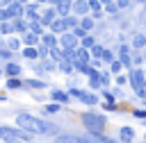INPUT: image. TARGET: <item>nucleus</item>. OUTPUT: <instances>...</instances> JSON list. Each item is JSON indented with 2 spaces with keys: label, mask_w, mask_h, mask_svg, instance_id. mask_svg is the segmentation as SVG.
<instances>
[{
  "label": "nucleus",
  "mask_w": 146,
  "mask_h": 143,
  "mask_svg": "<svg viewBox=\"0 0 146 143\" xmlns=\"http://www.w3.org/2000/svg\"><path fill=\"white\" fill-rule=\"evenodd\" d=\"M16 125L21 129H25L30 134H39V136H48V134H55L57 132V125H52V123H48L43 118H36L32 113H25V111L16 116Z\"/></svg>",
  "instance_id": "f257e3e1"
},
{
  "label": "nucleus",
  "mask_w": 146,
  "mask_h": 143,
  "mask_svg": "<svg viewBox=\"0 0 146 143\" xmlns=\"http://www.w3.org/2000/svg\"><path fill=\"white\" fill-rule=\"evenodd\" d=\"M80 120H82V125H84V129L87 132H94V134H103L105 132V116H100V113H94V111H84L82 116H80Z\"/></svg>",
  "instance_id": "f03ea898"
},
{
  "label": "nucleus",
  "mask_w": 146,
  "mask_h": 143,
  "mask_svg": "<svg viewBox=\"0 0 146 143\" xmlns=\"http://www.w3.org/2000/svg\"><path fill=\"white\" fill-rule=\"evenodd\" d=\"M0 138L7 141V143H18V141H30L32 134L21 129L18 125L16 127H9V125H0Z\"/></svg>",
  "instance_id": "7ed1b4c3"
},
{
  "label": "nucleus",
  "mask_w": 146,
  "mask_h": 143,
  "mask_svg": "<svg viewBox=\"0 0 146 143\" xmlns=\"http://www.w3.org/2000/svg\"><path fill=\"white\" fill-rule=\"evenodd\" d=\"M128 75H130V84H132L135 93H137L139 98H146V70H141V68L137 66V68H132Z\"/></svg>",
  "instance_id": "20e7f679"
},
{
  "label": "nucleus",
  "mask_w": 146,
  "mask_h": 143,
  "mask_svg": "<svg viewBox=\"0 0 146 143\" xmlns=\"http://www.w3.org/2000/svg\"><path fill=\"white\" fill-rule=\"evenodd\" d=\"M59 45H62L64 50H75V48H80V39L68 30V32L59 34Z\"/></svg>",
  "instance_id": "39448f33"
},
{
  "label": "nucleus",
  "mask_w": 146,
  "mask_h": 143,
  "mask_svg": "<svg viewBox=\"0 0 146 143\" xmlns=\"http://www.w3.org/2000/svg\"><path fill=\"white\" fill-rule=\"evenodd\" d=\"M23 18H27V20H41V5L39 2H27L25 5V16Z\"/></svg>",
  "instance_id": "423d86ee"
},
{
  "label": "nucleus",
  "mask_w": 146,
  "mask_h": 143,
  "mask_svg": "<svg viewBox=\"0 0 146 143\" xmlns=\"http://www.w3.org/2000/svg\"><path fill=\"white\" fill-rule=\"evenodd\" d=\"M57 18H59V14H57V7H55V5H48L46 9H41V23H43L46 27H50V23L57 20Z\"/></svg>",
  "instance_id": "0eeeda50"
},
{
  "label": "nucleus",
  "mask_w": 146,
  "mask_h": 143,
  "mask_svg": "<svg viewBox=\"0 0 146 143\" xmlns=\"http://www.w3.org/2000/svg\"><path fill=\"white\" fill-rule=\"evenodd\" d=\"M48 32H52V34H64V32H68V25H66V20H64V16H59L57 20H52L50 23V27H48Z\"/></svg>",
  "instance_id": "6e6552de"
},
{
  "label": "nucleus",
  "mask_w": 146,
  "mask_h": 143,
  "mask_svg": "<svg viewBox=\"0 0 146 143\" xmlns=\"http://www.w3.org/2000/svg\"><path fill=\"white\" fill-rule=\"evenodd\" d=\"M119 59H121V64L128 68V70H132L130 66H132V57H130V48L125 45V43H121V48H119Z\"/></svg>",
  "instance_id": "1a4fd4ad"
},
{
  "label": "nucleus",
  "mask_w": 146,
  "mask_h": 143,
  "mask_svg": "<svg viewBox=\"0 0 146 143\" xmlns=\"http://www.w3.org/2000/svg\"><path fill=\"white\" fill-rule=\"evenodd\" d=\"M89 11H91L89 0H73V14L75 16H87Z\"/></svg>",
  "instance_id": "9d476101"
},
{
  "label": "nucleus",
  "mask_w": 146,
  "mask_h": 143,
  "mask_svg": "<svg viewBox=\"0 0 146 143\" xmlns=\"http://www.w3.org/2000/svg\"><path fill=\"white\" fill-rule=\"evenodd\" d=\"M7 11H9L11 20H14V18H23V16H25V5H21V2H16V0H14V2L7 7Z\"/></svg>",
  "instance_id": "9b49d317"
},
{
  "label": "nucleus",
  "mask_w": 146,
  "mask_h": 143,
  "mask_svg": "<svg viewBox=\"0 0 146 143\" xmlns=\"http://www.w3.org/2000/svg\"><path fill=\"white\" fill-rule=\"evenodd\" d=\"M55 143H91L87 136H73V134H64V136H57Z\"/></svg>",
  "instance_id": "f8f14e48"
},
{
  "label": "nucleus",
  "mask_w": 146,
  "mask_h": 143,
  "mask_svg": "<svg viewBox=\"0 0 146 143\" xmlns=\"http://www.w3.org/2000/svg\"><path fill=\"white\" fill-rule=\"evenodd\" d=\"M23 68L16 64V61H7L5 64V77H21Z\"/></svg>",
  "instance_id": "ddd939ff"
},
{
  "label": "nucleus",
  "mask_w": 146,
  "mask_h": 143,
  "mask_svg": "<svg viewBox=\"0 0 146 143\" xmlns=\"http://www.w3.org/2000/svg\"><path fill=\"white\" fill-rule=\"evenodd\" d=\"M21 39H23V45H32V48H36V45L41 43V36L34 34V32H25Z\"/></svg>",
  "instance_id": "4468645a"
},
{
  "label": "nucleus",
  "mask_w": 146,
  "mask_h": 143,
  "mask_svg": "<svg viewBox=\"0 0 146 143\" xmlns=\"http://www.w3.org/2000/svg\"><path fill=\"white\" fill-rule=\"evenodd\" d=\"M87 75H89V86H91V89L100 86V75H103V73H98V70H96V66H89Z\"/></svg>",
  "instance_id": "2eb2a0df"
},
{
  "label": "nucleus",
  "mask_w": 146,
  "mask_h": 143,
  "mask_svg": "<svg viewBox=\"0 0 146 143\" xmlns=\"http://www.w3.org/2000/svg\"><path fill=\"white\" fill-rule=\"evenodd\" d=\"M55 7H57V14H59V16L73 14V0H62V2H57Z\"/></svg>",
  "instance_id": "dca6fc26"
},
{
  "label": "nucleus",
  "mask_w": 146,
  "mask_h": 143,
  "mask_svg": "<svg viewBox=\"0 0 146 143\" xmlns=\"http://www.w3.org/2000/svg\"><path fill=\"white\" fill-rule=\"evenodd\" d=\"M50 98H52L55 102H62V104H66V102H68V98H71V93H68V91H62V89H52Z\"/></svg>",
  "instance_id": "f3484780"
},
{
  "label": "nucleus",
  "mask_w": 146,
  "mask_h": 143,
  "mask_svg": "<svg viewBox=\"0 0 146 143\" xmlns=\"http://www.w3.org/2000/svg\"><path fill=\"white\" fill-rule=\"evenodd\" d=\"M21 54H23L25 59H30V61H34V59H39V45H36V48H32V45H23V50H21Z\"/></svg>",
  "instance_id": "a211bd4d"
},
{
  "label": "nucleus",
  "mask_w": 146,
  "mask_h": 143,
  "mask_svg": "<svg viewBox=\"0 0 146 143\" xmlns=\"http://www.w3.org/2000/svg\"><path fill=\"white\" fill-rule=\"evenodd\" d=\"M41 43H46L48 48H55V45H59V36L52 34V32H46V34L41 36Z\"/></svg>",
  "instance_id": "6ab92c4d"
},
{
  "label": "nucleus",
  "mask_w": 146,
  "mask_h": 143,
  "mask_svg": "<svg viewBox=\"0 0 146 143\" xmlns=\"http://www.w3.org/2000/svg\"><path fill=\"white\" fill-rule=\"evenodd\" d=\"M87 138H89L91 143H116L114 138H110V136H105V134H94V132H89Z\"/></svg>",
  "instance_id": "aec40b11"
},
{
  "label": "nucleus",
  "mask_w": 146,
  "mask_h": 143,
  "mask_svg": "<svg viewBox=\"0 0 146 143\" xmlns=\"http://www.w3.org/2000/svg\"><path fill=\"white\" fill-rule=\"evenodd\" d=\"M0 34H2V36H11V34H16V30H14V20H2V23H0Z\"/></svg>",
  "instance_id": "412c9836"
},
{
  "label": "nucleus",
  "mask_w": 146,
  "mask_h": 143,
  "mask_svg": "<svg viewBox=\"0 0 146 143\" xmlns=\"http://www.w3.org/2000/svg\"><path fill=\"white\" fill-rule=\"evenodd\" d=\"M30 32H34V34L43 36V34H46V25H43L41 20H30Z\"/></svg>",
  "instance_id": "4be33fe9"
},
{
  "label": "nucleus",
  "mask_w": 146,
  "mask_h": 143,
  "mask_svg": "<svg viewBox=\"0 0 146 143\" xmlns=\"http://www.w3.org/2000/svg\"><path fill=\"white\" fill-rule=\"evenodd\" d=\"M78 100H80V102H84V104H96V102H98V98H96L94 93H87V91H80Z\"/></svg>",
  "instance_id": "5701e85b"
},
{
  "label": "nucleus",
  "mask_w": 146,
  "mask_h": 143,
  "mask_svg": "<svg viewBox=\"0 0 146 143\" xmlns=\"http://www.w3.org/2000/svg\"><path fill=\"white\" fill-rule=\"evenodd\" d=\"M21 45H23V39H21V36H18V39L7 36V48H9V50H14V52H16V50H23Z\"/></svg>",
  "instance_id": "b1692460"
},
{
  "label": "nucleus",
  "mask_w": 146,
  "mask_h": 143,
  "mask_svg": "<svg viewBox=\"0 0 146 143\" xmlns=\"http://www.w3.org/2000/svg\"><path fill=\"white\" fill-rule=\"evenodd\" d=\"M25 82H21V77H7V89L9 91H16V89H23Z\"/></svg>",
  "instance_id": "393cba45"
},
{
  "label": "nucleus",
  "mask_w": 146,
  "mask_h": 143,
  "mask_svg": "<svg viewBox=\"0 0 146 143\" xmlns=\"http://www.w3.org/2000/svg\"><path fill=\"white\" fill-rule=\"evenodd\" d=\"M132 138H135V129H132V127H128V125H125V127H121V141H123V143H130Z\"/></svg>",
  "instance_id": "a878e982"
},
{
  "label": "nucleus",
  "mask_w": 146,
  "mask_h": 143,
  "mask_svg": "<svg viewBox=\"0 0 146 143\" xmlns=\"http://www.w3.org/2000/svg\"><path fill=\"white\" fill-rule=\"evenodd\" d=\"M11 59H14V50H9L7 45H5V48H0V61H5V64H7V61H11Z\"/></svg>",
  "instance_id": "bb28decb"
},
{
  "label": "nucleus",
  "mask_w": 146,
  "mask_h": 143,
  "mask_svg": "<svg viewBox=\"0 0 146 143\" xmlns=\"http://www.w3.org/2000/svg\"><path fill=\"white\" fill-rule=\"evenodd\" d=\"M91 18H94V16H82V18H80V27H84L87 32H91V30H94V20H91Z\"/></svg>",
  "instance_id": "cd10ccee"
},
{
  "label": "nucleus",
  "mask_w": 146,
  "mask_h": 143,
  "mask_svg": "<svg viewBox=\"0 0 146 143\" xmlns=\"http://www.w3.org/2000/svg\"><path fill=\"white\" fill-rule=\"evenodd\" d=\"M132 45L135 48H144L146 45V34H135L132 36Z\"/></svg>",
  "instance_id": "c85d7f7f"
},
{
  "label": "nucleus",
  "mask_w": 146,
  "mask_h": 143,
  "mask_svg": "<svg viewBox=\"0 0 146 143\" xmlns=\"http://www.w3.org/2000/svg\"><path fill=\"white\" fill-rule=\"evenodd\" d=\"M25 86H27V89H46V82H43V79H27Z\"/></svg>",
  "instance_id": "c756f323"
},
{
  "label": "nucleus",
  "mask_w": 146,
  "mask_h": 143,
  "mask_svg": "<svg viewBox=\"0 0 146 143\" xmlns=\"http://www.w3.org/2000/svg\"><path fill=\"white\" fill-rule=\"evenodd\" d=\"M80 45H84V48H89V50H91V48L96 45V39H94L91 34H87L84 39H80Z\"/></svg>",
  "instance_id": "7c9ffc66"
},
{
  "label": "nucleus",
  "mask_w": 146,
  "mask_h": 143,
  "mask_svg": "<svg viewBox=\"0 0 146 143\" xmlns=\"http://www.w3.org/2000/svg\"><path fill=\"white\" fill-rule=\"evenodd\" d=\"M103 52H105V48H103V45H98V43L91 48V57H94V59H103Z\"/></svg>",
  "instance_id": "2f4dec72"
},
{
  "label": "nucleus",
  "mask_w": 146,
  "mask_h": 143,
  "mask_svg": "<svg viewBox=\"0 0 146 143\" xmlns=\"http://www.w3.org/2000/svg\"><path fill=\"white\" fill-rule=\"evenodd\" d=\"M62 109V102H50V104H46V113H57Z\"/></svg>",
  "instance_id": "473e14b6"
},
{
  "label": "nucleus",
  "mask_w": 146,
  "mask_h": 143,
  "mask_svg": "<svg viewBox=\"0 0 146 143\" xmlns=\"http://www.w3.org/2000/svg\"><path fill=\"white\" fill-rule=\"evenodd\" d=\"M121 7H119V2L114 0V2H110V5H105V14H116Z\"/></svg>",
  "instance_id": "72a5a7b5"
},
{
  "label": "nucleus",
  "mask_w": 146,
  "mask_h": 143,
  "mask_svg": "<svg viewBox=\"0 0 146 143\" xmlns=\"http://www.w3.org/2000/svg\"><path fill=\"white\" fill-rule=\"evenodd\" d=\"M121 68H123V64H121V59H114V61L110 64V70H112V73H119Z\"/></svg>",
  "instance_id": "f704fd0d"
},
{
  "label": "nucleus",
  "mask_w": 146,
  "mask_h": 143,
  "mask_svg": "<svg viewBox=\"0 0 146 143\" xmlns=\"http://www.w3.org/2000/svg\"><path fill=\"white\" fill-rule=\"evenodd\" d=\"M75 70L87 73V70H89V64H87V61H75Z\"/></svg>",
  "instance_id": "c9c22d12"
},
{
  "label": "nucleus",
  "mask_w": 146,
  "mask_h": 143,
  "mask_svg": "<svg viewBox=\"0 0 146 143\" xmlns=\"http://www.w3.org/2000/svg\"><path fill=\"white\" fill-rule=\"evenodd\" d=\"M132 116H135V118H139V120H146V109H135V111H132Z\"/></svg>",
  "instance_id": "e433bc0d"
},
{
  "label": "nucleus",
  "mask_w": 146,
  "mask_h": 143,
  "mask_svg": "<svg viewBox=\"0 0 146 143\" xmlns=\"http://www.w3.org/2000/svg\"><path fill=\"white\" fill-rule=\"evenodd\" d=\"M2 20H11V16H9L7 7H0V23H2Z\"/></svg>",
  "instance_id": "4c0bfd02"
},
{
  "label": "nucleus",
  "mask_w": 146,
  "mask_h": 143,
  "mask_svg": "<svg viewBox=\"0 0 146 143\" xmlns=\"http://www.w3.org/2000/svg\"><path fill=\"white\" fill-rule=\"evenodd\" d=\"M103 61H107V64H112V61H114V54H112V50H105V52H103Z\"/></svg>",
  "instance_id": "58836bf2"
},
{
  "label": "nucleus",
  "mask_w": 146,
  "mask_h": 143,
  "mask_svg": "<svg viewBox=\"0 0 146 143\" xmlns=\"http://www.w3.org/2000/svg\"><path fill=\"white\" fill-rule=\"evenodd\" d=\"M103 109H105V111H116V104H114V102H107V100H105V102H103Z\"/></svg>",
  "instance_id": "ea45409f"
},
{
  "label": "nucleus",
  "mask_w": 146,
  "mask_h": 143,
  "mask_svg": "<svg viewBox=\"0 0 146 143\" xmlns=\"http://www.w3.org/2000/svg\"><path fill=\"white\" fill-rule=\"evenodd\" d=\"M141 61H146V59H144V54H137V57H132V64H135V66H141Z\"/></svg>",
  "instance_id": "a19ab883"
},
{
  "label": "nucleus",
  "mask_w": 146,
  "mask_h": 143,
  "mask_svg": "<svg viewBox=\"0 0 146 143\" xmlns=\"http://www.w3.org/2000/svg\"><path fill=\"white\" fill-rule=\"evenodd\" d=\"M103 98H105L107 102H114V91H105V93H103Z\"/></svg>",
  "instance_id": "79ce46f5"
},
{
  "label": "nucleus",
  "mask_w": 146,
  "mask_h": 143,
  "mask_svg": "<svg viewBox=\"0 0 146 143\" xmlns=\"http://www.w3.org/2000/svg\"><path fill=\"white\" fill-rule=\"evenodd\" d=\"M100 84H103V86L110 84V73H103V75H100Z\"/></svg>",
  "instance_id": "37998d69"
},
{
  "label": "nucleus",
  "mask_w": 146,
  "mask_h": 143,
  "mask_svg": "<svg viewBox=\"0 0 146 143\" xmlns=\"http://www.w3.org/2000/svg\"><path fill=\"white\" fill-rule=\"evenodd\" d=\"M125 82H128V77H125V75H119V77H116V84H119V86H123Z\"/></svg>",
  "instance_id": "c03bdc74"
},
{
  "label": "nucleus",
  "mask_w": 146,
  "mask_h": 143,
  "mask_svg": "<svg viewBox=\"0 0 146 143\" xmlns=\"http://www.w3.org/2000/svg\"><path fill=\"white\" fill-rule=\"evenodd\" d=\"M11 2H14V0H0V7H9Z\"/></svg>",
  "instance_id": "a18cd8bd"
},
{
  "label": "nucleus",
  "mask_w": 146,
  "mask_h": 143,
  "mask_svg": "<svg viewBox=\"0 0 146 143\" xmlns=\"http://www.w3.org/2000/svg\"><path fill=\"white\" fill-rule=\"evenodd\" d=\"M0 77H5V66H0Z\"/></svg>",
  "instance_id": "49530a36"
},
{
  "label": "nucleus",
  "mask_w": 146,
  "mask_h": 143,
  "mask_svg": "<svg viewBox=\"0 0 146 143\" xmlns=\"http://www.w3.org/2000/svg\"><path fill=\"white\" fill-rule=\"evenodd\" d=\"M16 2H21V5H27V2H30V0H16Z\"/></svg>",
  "instance_id": "de8ad7c7"
},
{
  "label": "nucleus",
  "mask_w": 146,
  "mask_h": 143,
  "mask_svg": "<svg viewBox=\"0 0 146 143\" xmlns=\"http://www.w3.org/2000/svg\"><path fill=\"white\" fill-rule=\"evenodd\" d=\"M34 2H39V5H43V2H50V0H34Z\"/></svg>",
  "instance_id": "09e8293b"
},
{
  "label": "nucleus",
  "mask_w": 146,
  "mask_h": 143,
  "mask_svg": "<svg viewBox=\"0 0 146 143\" xmlns=\"http://www.w3.org/2000/svg\"><path fill=\"white\" fill-rule=\"evenodd\" d=\"M141 5H144V9H146V0H144V2H141Z\"/></svg>",
  "instance_id": "8fccbe9b"
},
{
  "label": "nucleus",
  "mask_w": 146,
  "mask_h": 143,
  "mask_svg": "<svg viewBox=\"0 0 146 143\" xmlns=\"http://www.w3.org/2000/svg\"><path fill=\"white\" fill-rule=\"evenodd\" d=\"M144 59H146V52H144Z\"/></svg>",
  "instance_id": "3c124183"
},
{
  "label": "nucleus",
  "mask_w": 146,
  "mask_h": 143,
  "mask_svg": "<svg viewBox=\"0 0 146 143\" xmlns=\"http://www.w3.org/2000/svg\"><path fill=\"white\" fill-rule=\"evenodd\" d=\"M144 141H146V136H144Z\"/></svg>",
  "instance_id": "603ef678"
},
{
  "label": "nucleus",
  "mask_w": 146,
  "mask_h": 143,
  "mask_svg": "<svg viewBox=\"0 0 146 143\" xmlns=\"http://www.w3.org/2000/svg\"><path fill=\"white\" fill-rule=\"evenodd\" d=\"M139 2H144V0H139Z\"/></svg>",
  "instance_id": "864d4df0"
},
{
  "label": "nucleus",
  "mask_w": 146,
  "mask_h": 143,
  "mask_svg": "<svg viewBox=\"0 0 146 143\" xmlns=\"http://www.w3.org/2000/svg\"><path fill=\"white\" fill-rule=\"evenodd\" d=\"M144 143H146V141H144Z\"/></svg>",
  "instance_id": "5fc2aeb1"
}]
</instances>
